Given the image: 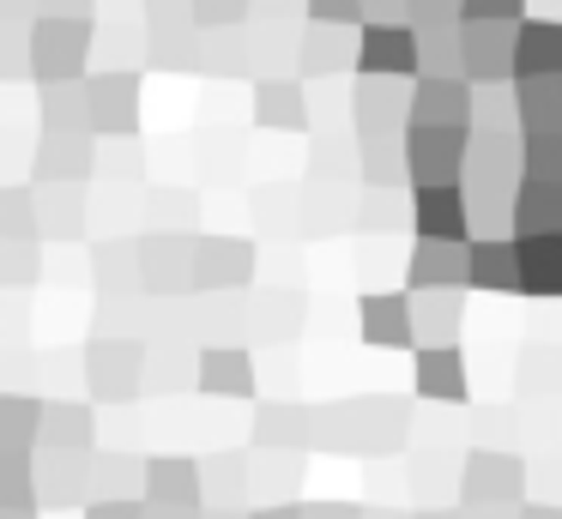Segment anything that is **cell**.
Segmentation results:
<instances>
[{"label": "cell", "instance_id": "1", "mask_svg": "<svg viewBox=\"0 0 562 519\" xmlns=\"http://www.w3.org/2000/svg\"><path fill=\"white\" fill-rule=\"evenodd\" d=\"M514 72L526 84H562V24L532 19L526 31H514Z\"/></svg>", "mask_w": 562, "mask_h": 519}, {"label": "cell", "instance_id": "2", "mask_svg": "<svg viewBox=\"0 0 562 519\" xmlns=\"http://www.w3.org/2000/svg\"><path fill=\"white\" fill-rule=\"evenodd\" d=\"M417 241H436V248H460L465 241L460 188H417Z\"/></svg>", "mask_w": 562, "mask_h": 519}, {"label": "cell", "instance_id": "3", "mask_svg": "<svg viewBox=\"0 0 562 519\" xmlns=\"http://www.w3.org/2000/svg\"><path fill=\"white\" fill-rule=\"evenodd\" d=\"M514 272H520V290L557 296L562 290V236H520L514 241Z\"/></svg>", "mask_w": 562, "mask_h": 519}, {"label": "cell", "instance_id": "4", "mask_svg": "<svg viewBox=\"0 0 562 519\" xmlns=\"http://www.w3.org/2000/svg\"><path fill=\"white\" fill-rule=\"evenodd\" d=\"M412 163H417V188H453V169H460V133L412 127Z\"/></svg>", "mask_w": 562, "mask_h": 519}, {"label": "cell", "instance_id": "5", "mask_svg": "<svg viewBox=\"0 0 562 519\" xmlns=\"http://www.w3.org/2000/svg\"><path fill=\"white\" fill-rule=\"evenodd\" d=\"M363 67L369 72H393V79L417 72V36L405 31V24H369L363 31Z\"/></svg>", "mask_w": 562, "mask_h": 519}, {"label": "cell", "instance_id": "6", "mask_svg": "<svg viewBox=\"0 0 562 519\" xmlns=\"http://www.w3.org/2000/svg\"><path fill=\"white\" fill-rule=\"evenodd\" d=\"M465 72H472V79H502V72H514V31L508 24H472V31H465Z\"/></svg>", "mask_w": 562, "mask_h": 519}, {"label": "cell", "instance_id": "7", "mask_svg": "<svg viewBox=\"0 0 562 519\" xmlns=\"http://www.w3.org/2000/svg\"><path fill=\"white\" fill-rule=\"evenodd\" d=\"M417 127H436V133H465V91L453 79L436 84H417Z\"/></svg>", "mask_w": 562, "mask_h": 519}, {"label": "cell", "instance_id": "8", "mask_svg": "<svg viewBox=\"0 0 562 519\" xmlns=\"http://www.w3.org/2000/svg\"><path fill=\"white\" fill-rule=\"evenodd\" d=\"M79 48H86V24H61L49 19L37 31V60H43V79H67L79 67Z\"/></svg>", "mask_w": 562, "mask_h": 519}, {"label": "cell", "instance_id": "9", "mask_svg": "<svg viewBox=\"0 0 562 519\" xmlns=\"http://www.w3.org/2000/svg\"><path fill=\"white\" fill-rule=\"evenodd\" d=\"M363 338L369 345H412V308H405V296H369Z\"/></svg>", "mask_w": 562, "mask_h": 519}, {"label": "cell", "instance_id": "10", "mask_svg": "<svg viewBox=\"0 0 562 519\" xmlns=\"http://www.w3.org/2000/svg\"><path fill=\"white\" fill-rule=\"evenodd\" d=\"M465 278L490 290H520V272H514V241H477L465 253Z\"/></svg>", "mask_w": 562, "mask_h": 519}, {"label": "cell", "instance_id": "11", "mask_svg": "<svg viewBox=\"0 0 562 519\" xmlns=\"http://www.w3.org/2000/svg\"><path fill=\"white\" fill-rule=\"evenodd\" d=\"M417 393L424 398H465L460 350H424L417 357Z\"/></svg>", "mask_w": 562, "mask_h": 519}, {"label": "cell", "instance_id": "12", "mask_svg": "<svg viewBox=\"0 0 562 519\" xmlns=\"http://www.w3.org/2000/svg\"><path fill=\"white\" fill-rule=\"evenodd\" d=\"M465 278V260H453V248H436V241H417V260H412V284L429 290V284H460Z\"/></svg>", "mask_w": 562, "mask_h": 519}, {"label": "cell", "instance_id": "13", "mask_svg": "<svg viewBox=\"0 0 562 519\" xmlns=\"http://www.w3.org/2000/svg\"><path fill=\"white\" fill-rule=\"evenodd\" d=\"M260 121H272V127H303V91L296 84H260Z\"/></svg>", "mask_w": 562, "mask_h": 519}, {"label": "cell", "instance_id": "14", "mask_svg": "<svg viewBox=\"0 0 562 519\" xmlns=\"http://www.w3.org/2000/svg\"><path fill=\"white\" fill-rule=\"evenodd\" d=\"M31 429V405L25 398H0V435H7V447H19Z\"/></svg>", "mask_w": 562, "mask_h": 519}, {"label": "cell", "instance_id": "15", "mask_svg": "<svg viewBox=\"0 0 562 519\" xmlns=\"http://www.w3.org/2000/svg\"><path fill=\"white\" fill-rule=\"evenodd\" d=\"M465 19L472 24H508V19H520V0H465Z\"/></svg>", "mask_w": 562, "mask_h": 519}, {"label": "cell", "instance_id": "16", "mask_svg": "<svg viewBox=\"0 0 562 519\" xmlns=\"http://www.w3.org/2000/svg\"><path fill=\"white\" fill-rule=\"evenodd\" d=\"M206 386H243L248 393V362H218V350L206 357Z\"/></svg>", "mask_w": 562, "mask_h": 519}, {"label": "cell", "instance_id": "17", "mask_svg": "<svg viewBox=\"0 0 562 519\" xmlns=\"http://www.w3.org/2000/svg\"><path fill=\"white\" fill-rule=\"evenodd\" d=\"M176 483H194V465H170V459H164V465H151V489H158V501H170Z\"/></svg>", "mask_w": 562, "mask_h": 519}, {"label": "cell", "instance_id": "18", "mask_svg": "<svg viewBox=\"0 0 562 519\" xmlns=\"http://www.w3.org/2000/svg\"><path fill=\"white\" fill-rule=\"evenodd\" d=\"M315 19H327V24L363 19V0H315Z\"/></svg>", "mask_w": 562, "mask_h": 519}]
</instances>
